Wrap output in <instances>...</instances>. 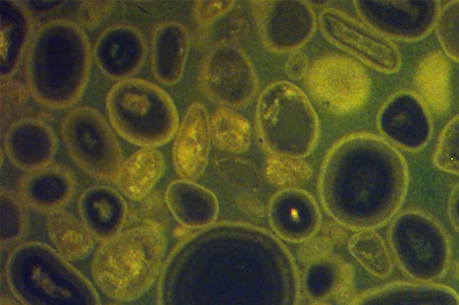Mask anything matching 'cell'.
Listing matches in <instances>:
<instances>
[{"label": "cell", "mask_w": 459, "mask_h": 305, "mask_svg": "<svg viewBox=\"0 0 459 305\" xmlns=\"http://www.w3.org/2000/svg\"><path fill=\"white\" fill-rule=\"evenodd\" d=\"M307 85L318 102L337 114L359 108L369 92L366 72L342 56L318 59L308 70Z\"/></svg>", "instance_id": "4fadbf2b"}, {"label": "cell", "mask_w": 459, "mask_h": 305, "mask_svg": "<svg viewBox=\"0 0 459 305\" xmlns=\"http://www.w3.org/2000/svg\"><path fill=\"white\" fill-rule=\"evenodd\" d=\"M165 200L173 217L184 227L202 230L213 225L219 215V202L214 193L190 180L169 184Z\"/></svg>", "instance_id": "44dd1931"}, {"label": "cell", "mask_w": 459, "mask_h": 305, "mask_svg": "<svg viewBox=\"0 0 459 305\" xmlns=\"http://www.w3.org/2000/svg\"><path fill=\"white\" fill-rule=\"evenodd\" d=\"M312 169L305 159L273 156L266 165V176L276 184L285 185L307 181Z\"/></svg>", "instance_id": "1f68e13d"}, {"label": "cell", "mask_w": 459, "mask_h": 305, "mask_svg": "<svg viewBox=\"0 0 459 305\" xmlns=\"http://www.w3.org/2000/svg\"><path fill=\"white\" fill-rule=\"evenodd\" d=\"M212 140L221 151L242 154L249 150L251 128L233 108L221 107L211 117Z\"/></svg>", "instance_id": "4316f807"}, {"label": "cell", "mask_w": 459, "mask_h": 305, "mask_svg": "<svg viewBox=\"0 0 459 305\" xmlns=\"http://www.w3.org/2000/svg\"><path fill=\"white\" fill-rule=\"evenodd\" d=\"M190 46L188 30L178 21H166L155 28L152 64L154 77L160 84L173 86L179 83L186 69Z\"/></svg>", "instance_id": "ffe728a7"}, {"label": "cell", "mask_w": 459, "mask_h": 305, "mask_svg": "<svg viewBox=\"0 0 459 305\" xmlns=\"http://www.w3.org/2000/svg\"><path fill=\"white\" fill-rule=\"evenodd\" d=\"M353 305H459V294L434 282H404L371 290Z\"/></svg>", "instance_id": "603a6c76"}, {"label": "cell", "mask_w": 459, "mask_h": 305, "mask_svg": "<svg viewBox=\"0 0 459 305\" xmlns=\"http://www.w3.org/2000/svg\"><path fill=\"white\" fill-rule=\"evenodd\" d=\"M76 190L68 169L48 165L30 173L21 185L24 202L41 213L54 215L64 210Z\"/></svg>", "instance_id": "7402d4cb"}, {"label": "cell", "mask_w": 459, "mask_h": 305, "mask_svg": "<svg viewBox=\"0 0 459 305\" xmlns=\"http://www.w3.org/2000/svg\"><path fill=\"white\" fill-rule=\"evenodd\" d=\"M348 250L375 277L386 278L394 271V260L387 245L374 229L358 230L348 241Z\"/></svg>", "instance_id": "83f0119b"}, {"label": "cell", "mask_w": 459, "mask_h": 305, "mask_svg": "<svg viewBox=\"0 0 459 305\" xmlns=\"http://www.w3.org/2000/svg\"><path fill=\"white\" fill-rule=\"evenodd\" d=\"M377 125L388 143L411 153L423 150L433 135L430 113L411 91L391 95L377 114Z\"/></svg>", "instance_id": "5bb4252c"}, {"label": "cell", "mask_w": 459, "mask_h": 305, "mask_svg": "<svg viewBox=\"0 0 459 305\" xmlns=\"http://www.w3.org/2000/svg\"><path fill=\"white\" fill-rule=\"evenodd\" d=\"M212 143L211 117L203 104L195 102L185 114L173 147L174 165L184 180H195L204 174Z\"/></svg>", "instance_id": "e0dca14e"}, {"label": "cell", "mask_w": 459, "mask_h": 305, "mask_svg": "<svg viewBox=\"0 0 459 305\" xmlns=\"http://www.w3.org/2000/svg\"><path fill=\"white\" fill-rule=\"evenodd\" d=\"M144 37L129 25L108 28L95 42L93 59L98 69L110 80H124L134 76L145 64Z\"/></svg>", "instance_id": "9a60e30c"}, {"label": "cell", "mask_w": 459, "mask_h": 305, "mask_svg": "<svg viewBox=\"0 0 459 305\" xmlns=\"http://www.w3.org/2000/svg\"><path fill=\"white\" fill-rule=\"evenodd\" d=\"M165 169L164 157L157 148H143L123 161L113 182L128 199L142 200L158 184Z\"/></svg>", "instance_id": "d4e9b609"}, {"label": "cell", "mask_w": 459, "mask_h": 305, "mask_svg": "<svg viewBox=\"0 0 459 305\" xmlns=\"http://www.w3.org/2000/svg\"><path fill=\"white\" fill-rule=\"evenodd\" d=\"M2 305H19L16 301H13V300L7 299V297H4L2 299Z\"/></svg>", "instance_id": "e575fe53"}, {"label": "cell", "mask_w": 459, "mask_h": 305, "mask_svg": "<svg viewBox=\"0 0 459 305\" xmlns=\"http://www.w3.org/2000/svg\"><path fill=\"white\" fill-rule=\"evenodd\" d=\"M256 125L263 144L273 156L305 159L320 139V119L298 86L280 80L259 96Z\"/></svg>", "instance_id": "5b68a950"}, {"label": "cell", "mask_w": 459, "mask_h": 305, "mask_svg": "<svg viewBox=\"0 0 459 305\" xmlns=\"http://www.w3.org/2000/svg\"><path fill=\"white\" fill-rule=\"evenodd\" d=\"M0 70L6 79L17 72L32 38V21L23 6L4 0L0 5Z\"/></svg>", "instance_id": "cb8c5ba5"}, {"label": "cell", "mask_w": 459, "mask_h": 305, "mask_svg": "<svg viewBox=\"0 0 459 305\" xmlns=\"http://www.w3.org/2000/svg\"><path fill=\"white\" fill-rule=\"evenodd\" d=\"M48 232L56 250L65 259H82L94 248L95 238L83 221L68 212L61 211L51 215Z\"/></svg>", "instance_id": "484cf974"}, {"label": "cell", "mask_w": 459, "mask_h": 305, "mask_svg": "<svg viewBox=\"0 0 459 305\" xmlns=\"http://www.w3.org/2000/svg\"><path fill=\"white\" fill-rule=\"evenodd\" d=\"M307 305H332L328 302H325V301H314L312 303H309Z\"/></svg>", "instance_id": "d590c367"}, {"label": "cell", "mask_w": 459, "mask_h": 305, "mask_svg": "<svg viewBox=\"0 0 459 305\" xmlns=\"http://www.w3.org/2000/svg\"><path fill=\"white\" fill-rule=\"evenodd\" d=\"M110 124L126 140L143 148L169 143L179 129V114L169 94L151 81H117L107 99Z\"/></svg>", "instance_id": "8992f818"}, {"label": "cell", "mask_w": 459, "mask_h": 305, "mask_svg": "<svg viewBox=\"0 0 459 305\" xmlns=\"http://www.w3.org/2000/svg\"><path fill=\"white\" fill-rule=\"evenodd\" d=\"M236 2L221 0V2H196L195 17L197 24L203 28L210 27L233 9Z\"/></svg>", "instance_id": "d6a6232c"}, {"label": "cell", "mask_w": 459, "mask_h": 305, "mask_svg": "<svg viewBox=\"0 0 459 305\" xmlns=\"http://www.w3.org/2000/svg\"><path fill=\"white\" fill-rule=\"evenodd\" d=\"M409 184V167L394 145L372 133H353L325 155L318 195L332 219L358 232L394 218Z\"/></svg>", "instance_id": "6da1fadb"}, {"label": "cell", "mask_w": 459, "mask_h": 305, "mask_svg": "<svg viewBox=\"0 0 459 305\" xmlns=\"http://www.w3.org/2000/svg\"><path fill=\"white\" fill-rule=\"evenodd\" d=\"M4 150L14 166L33 173L53 162L56 151L55 131L40 118H22L7 131Z\"/></svg>", "instance_id": "ac0fdd59"}, {"label": "cell", "mask_w": 459, "mask_h": 305, "mask_svg": "<svg viewBox=\"0 0 459 305\" xmlns=\"http://www.w3.org/2000/svg\"><path fill=\"white\" fill-rule=\"evenodd\" d=\"M108 305H120V304L112 303V304H108Z\"/></svg>", "instance_id": "8d00e7d4"}, {"label": "cell", "mask_w": 459, "mask_h": 305, "mask_svg": "<svg viewBox=\"0 0 459 305\" xmlns=\"http://www.w3.org/2000/svg\"><path fill=\"white\" fill-rule=\"evenodd\" d=\"M449 218L456 233L459 234V183L451 193L448 204Z\"/></svg>", "instance_id": "836d02e7"}, {"label": "cell", "mask_w": 459, "mask_h": 305, "mask_svg": "<svg viewBox=\"0 0 459 305\" xmlns=\"http://www.w3.org/2000/svg\"><path fill=\"white\" fill-rule=\"evenodd\" d=\"M66 152L81 170L99 181L112 180L123 163V154L107 119L91 107L74 108L62 123Z\"/></svg>", "instance_id": "ba28073f"}, {"label": "cell", "mask_w": 459, "mask_h": 305, "mask_svg": "<svg viewBox=\"0 0 459 305\" xmlns=\"http://www.w3.org/2000/svg\"><path fill=\"white\" fill-rule=\"evenodd\" d=\"M392 251L402 269L418 282H434L446 275L451 247L446 230L430 215L407 211L392 222Z\"/></svg>", "instance_id": "52a82bcc"}, {"label": "cell", "mask_w": 459, "mask_h": 305, "mask_svg": "<svg viewBox=\"0 0 459 305\" xmlns=\"http://www.w3.org/2000/svg\"><path fill=\"white\" fill-rule=\"evenodd\" d=\"M269 222L273 232L283 240L303 242L312 240L318 233L322 215L310 193L299 188H286L271 199Z\"/></svg>", "instance_id": "2e32d148"}, {"label": "cell", "mask_w": 459, "mask_h": 305, "mask_svg": "<svg viewBox=\"0 0 459 305\" xmlns=\"http://www.w3.org/2000/svg\"><path fill=\"white\" fill-rule=\"evenodd\" d=\"M435 30L444 52L459 63V0L441 7Z\"/></svg>", "instance_id": "f546056e"}, {"label": "cell", "mask_w": 459, "mask_h": 305, "mask_svg": "<svg viewBox=\"0 0 459 305\" xmlns=\"http://www.w3.org/2000/svg\"><path fill=\"white\" fill-rule=\"evenodd\" d=\"M433 159L437 168L459 176V114L440 133Z\"/></svg>", "instance_id": "f1b7e54d"}, {"label": "cell", "mask_w": 459, "mask_h": 305, "mask_svg": "<svg viewBox=\"0 0 459 305\" xmlns=\"http://www.w3.org/2000/svg\"><path fill=\"white\" fill-rule=\"evenodd\" d=\"M254 13L264 47L276 54L301 48L316 32V14L302 0L254 2Z\"/></svg>", "instance_id": "7c38bea8"}, {"label": "cell", "mask_w": 459, "mask_h": 305, "mask_svg": "<svg viewBox=\"0 0 459 305\" xmlns=\"http://www.w3.org/2000/svg\"><path fill=\"white\" fill-rule=\"evenodd\" d=\"M354 6L366 25L392 41L403 42L430 35L441 11L436 0H357Z\"/></svg>", "instance_id": "8fae6325"}, {"label": "cell", "mask_w": 459, "mask_h": 305, "mask_svg": "<svg viewBox=\"0 0 459 305\" xmlns=\"http://www.w3.org/2000/svg\"><path fill=\"white\" fill-rule=\"evenodd\" d=\"M317 21L325 39L368 68L387 74L402 69L403 57L395 43L346 13L325 7Z\"/></svg>", "instance_id": "9c48e42d"}, {"label": "cell", "mask_w": 459, "mask_h": 305, "mask_svg": "<svg viewBox=\"0 0 459 305\" xmlns=\"http://www.w3.org/2000/svg\"><path fill=\"white\" fill-rule=\"evenodd\" d=\"M166 251L165 230L157 222L122 230L96 251L91 264L95 285L116 301H136L154 284Z\"/></svg>", "instance_id": "3957f363"}, {"label": "cell", "mask_w": 459, "mask_h": 305, "mask_svg": "<svg viewBox=\"0 0 459 305\" xmlns=\"http://www.w3.org/2000/svg\"><path fill=\"white\" fill-rule=\"evenodd\" d=\"M79 213L95 240L106 242L122 232L128 207L116 190L96 185L80 197Z\"/></svg>", "instance_id": "d6986e66"}, {"label": "cell", "mask_w": 459, "mask_h": 305, "mask_svg": "<svg viewBox=\"0 0 459 305\" xmlns=\"http://www.w3.org/2000/svg\"><path fill=\"white\" fill-rule=\"evenodd\" d=\"M93 52L84 30L56 19L36 30L25 55L27 87L44 107L65 109L82 97Z\"/></svg>", "instance_id": "7a4b0ae2"}, {"label": "cell", "mask_w": 459, "mask_h": 305, "mask_svg": "<svg viewBox=\"0 0 459 305\" xmlns=\"http://www.w3.org/2000/svg\"><path fill=\"white\" fill-rule=\"evenodd\" d=\"M5 275L23 305H101L91 282L46 243L18 245L7 258Z\"/></svg>", "instance_id": "277c9868"}, {"label": "cell", "mask_w": 459, "mask_h": 305, "mask_svg": "<svg viewBox=\"0 0 459 305\" xmlns=\"http://www.w3.org/2000/svg\"><path fill=\"white\" fill-rule=\"evenodd\" d=\"M201 83L210 99L228 108L247 106L258 88L253 64L241 49L230 44L214 47L207 55Z\"/></svg>", "instance_id": "30bf717a"}, {"label": "cell", "mask_w": 459, "mask_h": 305, "mask_svg": "<svg viewBox=\"0 0 459 305\" xmlns=\"http://www.w3.org/2000/svg\"><path fill=\"white\" fill-rule=\"evenodd\" d=\"M27 214L23 204L12 192L2 191V241L12 243L24 235Z\"/></svg>", "instance_id": "4dcf8cb0"}]
</instances>
